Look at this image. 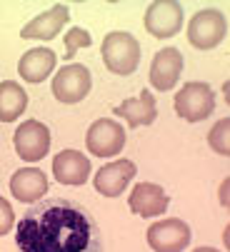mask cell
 Returning a JSON list of instances; mask_svg holds the SVG:
<instances>
[{"label":"cell","instance_id":"obj_21","mask_svg":"<svg viewBox=\"0 0 230 252\" xmlns=\"http://www.w3.org/2000/svg\"><path fill=\"white\" fill-rule=\"evenodd\" d=\"M13 227H15L13 205H10V200L0 197V237H5L8 232H13Z\"/></svg>","mask_w":230,"mask_h":252},{"label":"cell","instance_id":"obj_14","mask_svg":"<svg viewBox=\"0 0 230 252\" xmlns=\"http://www.w3.org/2000/svg\"><path fill=\"white\" fill-rule=\"evenodd\" d=\"M68 20H70L68 8L63 3H55L45 13L35 15L30 23H25L23 30H20V38L23 40H53L55 35L68 25Z\"/></svg>","mask_w":230,"mask_h":252},{"label":"cell","instance_id":"obj_11","mask_svg":"<svg viewBox=\"0 0 230 252\" xmlns=\"http://www.w3.org/2000/svg\"><path fill=\"white\" fill-rule=\"evenodd\" d=\"M183 75V53L178 48H163L155 53L150 63L148 80L158 93H168L175 88V83Z\"/></svg>","mask_w":230,"mask_h":252},{"label":"cell","instance_id":"obj_15","mask_svg":"<svg viewBox=\"0 0 230 252\" xmlns=\"http://www.w3.org/2000/svg\"><path fill=\"white\" fill-rule=\"evenodd\" d=\"M10 192L18 202L35 205L48 192V177L40 167H20L10 177Z\"/></svg>","mask_w":230,"mask_h":252},{"label":"cell","instance_id":"obj_8","mask_svg":"<svg viewBox=\"0 0 230 252\" xmlns=\"http://www.w3.org/2000/svg\"><path fill=\"white\" fill-rule=\"evenodd\" d=\"M85 145L95 158H113L125 148V127L113 118H100L88 127Z\"/></svg>","mask_w":230,"mask_h":252},{"label":"cell","instance_id":"obj_18","mask_svg":"<svg viewBox=\"0 0 230 252\" xmlns=\"http://www.w3.org/2000/svg\"><path fill=\"white\" fill-rule=\"evenodd\" d=\"M28 107V93L15 80L0 83V123H15Z\"/></svg>","mask_w":230,"mask_h":252},{"label":"cell","instance_id":"obj_9","mask_svg":"<svg viewBox=\"0 0 230 252\" xmlns=\"http://www.w3.org/2000/svg\"><path fill=\"white\" fill-rule=\"evenodd\" d=\"M145 30L158 40H168L183 28V5L175 0H155L145 10Z\"/></svg>","mask_w":230,"mask_h":252},{"label":"cell","instance_id":"obj_6","mask_svg":"<svg viewBox=\"0 0 230 252\" xmlns=\"http://www.w3.org/2000/svg\"><path fill=\"white\" fill-rule=\"evenodd\" d=\"M145 237L153 252H185L190 240H193V232H190L188 222L178 218H165V220L153 222Z\"/></svg>","mask_w":230,"mask_h":252},{"label":"cell","instance_id":"obj_19","mask_svg":"<svg viewBox=\"0 0 230 252\" xmlns=\"http://www.w3.org/2000/svg\"><path fill=\"white\" fill-rule=\"evenodd\" d=\"M230 120L228 118H223V120H218L213 127H210V132H208V145H210V150L213 153H218V155H230Z\"/></svg>","mask_w":230,"mask_h":252},{"label":"cell","instance_id":"obj_3","mask_svg":"<svg viewBox=\"0 0 230 252\" xmlns=\"http://www.w3.org/2000/svg\"><path fill=\"white\" fill-rule=\"evenodd\" d=\"M175 113L188 123H203L215 113V90L208 83H185L173 100Z\"/></svg>","mask_w":230,"mask_h":252},{"label":"cell","instance_id":"obj_4","mask_svg":"<svg viewBox=\"0 0 230 252\" xmlns=\"http://www.w3.org/2000/svg\"><path fill=\"white\" fill-rule=\"evenodd\" d=\"M228 35V18L220 10L205 8L200 13H195L188 23V43L195 50H213L218 48Z\"/></svg>","mask_w":230,"mask_h":252},{"label":"cell","instance_id":"obj_20","mask_svg":"<svg viewBox=\"0 0 230 252\" xmlns=\"http://www.w3.org/2000/svg\"><path fill=\"white\" fill-rule=\"evenodd\" d=\"M63 43H65V60H73L75 53H78L80 48H90V45H93V38H90V32H88L85 28L75 25V28H70V30L65 32Z\"/></svg>","mask_w":230,"mask_h":252},{"label":"cell","instance_id":"obj_16","mask_svg":"<svg viewBox=\"0 0 230 252\" xmlns=\"http://www.w3.org/2000/svg\"><path fill=\"white\" fill-rule=\"evenodd\" d=\"M115 118H123L130 127H143V125H153L158 118V105H155V95L148 88L140 90L138 97H128L115 107Z\"/></svg>","mask_w":230,"mask_h":252},{"label":"cell","instance_id":"obj_2","mask_svg":"<svg viewBox=\"0 0 230 252\" xmlns=\"http://www.w3.org/2000/svg\"><path fill=\"white\" fill-rule=\"evenodd\" d=\"M100 55L110 73L133 75L140 65V43L135 40V35H130L125 30H113L103 38Z\"/></svg>","mask_w":230,"mask_h":252},{"label":"cell","instance_id":"obj_7","mask_svg":"<svg viewBox=\"0 0 230 252\" xmlns=\"http://www.w3.org/2000/svg\"><path fill=\"white\" fill-rule=\"evenodd\" d=\"M13 145L20 160L25 162H40L50 153V130L40 120H25L18 125L13 135Z\"/></svg>","mask_w":230,"mask_h":252},{"label":"cell","instance_id":"obj_10","mask_svg":"<svg viewBox=\"0 0 230 252\" xmlns=\"http://www.w3.org/2000/svg\"><path fill=\"white\" fill-rule=\"evenodd\" d=\"M135 162L128 160V158H120V160H113V162H105L98 172H95V192L103 195V197H120L128 185L135 180Z\"/></svg>","mask_w":230,"mask_h":252},{"label":"cell","instance_id":"obj_22","mask_svg":"<svg viewBox=\"0 0 230 252\" xmlns=\"http://www.w3.org/2000/svg\"><path fill=\"white\" fill-rule=\"evenodd\" d=\"M220 202H223V207H228V180L220 185Z\"/></svg>","mask_w":230,"mask_h":252},{"label":"cell","instance_id":"obj_23","mask_svg":"<svg viewBox=\"0 0 230 252\" xmlns=\"http://www.w3.org/2000/svg\"><path fill=\"white\" fill-rule=\"evenodd\" d=\"M193 252H218V250L215 247H195Z\"/></svg>","mask_w":230,"mask_h":252},{"label":"cell","instance_id":"obj_12","mask_svg":"<svg viewBox=\"0 0 230 252\" xmlns=\"http://www.w3.org/2000/svg\"><path fill=\"white\" fill-rule=\"evenodd\" d=\"M170 205V197L168 192L155 185V183H138L133 188V192L128 195V207L140 215V218L150 220V218H160V215L168 210Z\"/></svg>","mask_w":230,"mask_h":252},{"label":"cell","instance_id":"obj_1","mask_svg":"<svg viewBox=\"0 0 230 252\" xmlns=\"http://www.w3.org/2000/svg\"><path fill=\"white\" fill-rule=\"evenodd\" d=\"M18 252H105L103 232L90 210L68 197L28 205L15 220Z\"/></svg>","mask_w":230,"mask_h":252},{"label":"cell","instance_id":"obj_17","mask_svg":"<svg viewBox=\"0 0 230 252\" xmlns=\"http://www.w3.org/2000/svg\"><path fill=\"white\" fill-rule=\"evenodd\" d=\"M58 65V55L50 48H33L28 53H23L20 63H18V75L25 83H43L55 73Z\"/></svg>","mask_w":230,"mask_h":252},{"label":"cell","instance_id":"obj_5","mask_svg":"<svg viewBox=\"0 0 230 252\" xmlns=\"http://www.w3.org/2000/svg\"><path fill=\"white\" fill-rule=\"evenodd\" d=\"M90 88H93L90 70H88L85 65H80V63H68V65H63L58 73H55L53 85H50L55 100L63 102V105L83 102V100L88 97Z\"/></svg>","mask_w":230,"mask_h":252},{"label":"cell","instance_id":"obj_13","mask_svg":"<svg viewBox=\"0 0 230 252\" xmlns=\"http://www.w3.org/2000/svg\"><path fill=\"white\" fill-rule=\"evenodd\" d=\"M90 158L80 150H63L53 158V175L60 185H85L90 180Z\"/></svg>","mask_w":230,"mask_h":252}]
</instances>
